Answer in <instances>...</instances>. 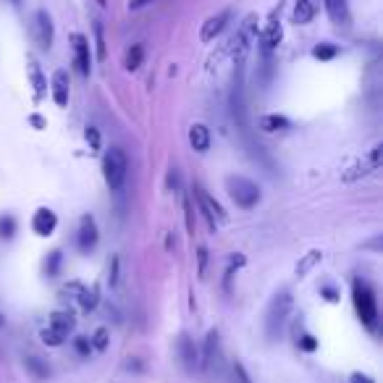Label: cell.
I'll list each match as a JSON object with an SVG mask.
<instances>
[{
  "mask_svg": "<svg viewBox=\"0 0 383 383\" xmlns=\"http://www.w3.org/2000/svg\"><path fill=\"white\" fill-rule=\"evenodd\" d=\"M95 37H97V58L103 61L106 58V42H103V24L100 21L95 24Z\"/></svg>",
  "mask_w": 383,
  "mask_h": 383,
  "instance_id": "31",
  "label": "cell"
},
{
  "mask_svg": "<svg viewBox=\"0 0 383 383\" xmlns=\"http://www.w3.org/2000/svg\"><path fill=\"white\" fill-rule=\"evenodd\" d=\"M150 3H155V0H132L129 8H132V11H139V8H145V6H150Z\"/></svg>",
  "mask_w": 383,
  "mask_h": 383,
  "instance_id": "39",
  "label": "cell"
},
{
  "mask_svg": "<svg viewBox=\"0 0 383 383\" xmlns=\"http://www.w3.org/2000/svg\"><path fill=\"white\" fill-rule=\"evenodd\" d=\"M142 61H145V48L142 45H132L126 55H124V68L126 71H137V68L142 66Z\"/></svg>",
  "mask_w": 383,
  "mask_h": 383,
  "instance_id": "22",
  "label": "cell"
},
{
  "mask_svg": "<svg viewBox=\"0 0 383 383\" xmlns=\"http://www.w3.org/2000/svg\"><path fill=\"white\" fill-rule=\"evenodd\" d=\"M77 244H79L81 252L95 250L97 244V224H95L92 215H81L79 221V237H77Z\"/></svg>",
  "mask_w": 383,
  "mask_h": 383,
  "instance_id": "12",
  "label": "cell"
},
{
  "mask_svg": "<svg viewBox=\"0 0 383 383\" xmlns=\"http://www.w3.org/2000/svg\"><path fill=\"white\" fill-rule=\"evenodd\" d=\"M352 383H375L370 375H365V373H352Z\"/></svg>",
  "mask_w": 383,
  "mask_h": 383,
  "instance_id": "38",
  "label": "cell"
},
{
  "mask_svg": "<svg viewBox=\"0 0 383 383\" xmlns=\"http://www.w3.org/2000/svg\"><path fill=\"white\" fill-rule=\"evenodd\" d=\"M278 11L273 16H271V21H268V27L263 29V35H260V42H263V50L265 53H271L273 48H276L278 42H281V37H284V32H281V24H278Z\"/></svg>",
  "mask_w": 383,
  "mask_h": 383,
  "instance_id": "15",
  "label": "cell"
},
{
  "mask_svg": "<svg viewBox=\"0 0 383 383\" xmlns=\"http://www.w3.org/2000/svg\"><path fill=\"white\" fill-rule=\"evenodd\" d=\"M95 304H97V289L81 291V310H92Z\"/></svg>",
  "mask_w": 383,
  "mask_h": 383,
  "instance_id": "30",
  "label": "cell"
},
{
  "mask_svg": "<svg viewBox=\"0 0 383 383\" xmlns=\"http://www.w3.org/2000/svg\"><path fill=\"white\" fill-rule=\"evenodd\" d=\"M381 163H383V145H375L365 158L357 160L352 168H346V171L342 173V179L344 181H357V179H362V176H370L373 171H378Z\"/></svg>",
  "mask_w": 383,
  "mask_h": 383,
  "instance_id": "7",
  "label": "cell"
},
{
  "mask_svg": "<svg viewBox=\"0 0 383 383\" xmlns=\"http://www.w3.org/2000/svg\"><path fill=\"white\" fill-rule=\"evenodd\" d=\"M323 3H326V11H328L333 24H339V27L349 24V3L346 0H323Z\"/></svg>",
  "mask_w": 383,
  "mask_h": 383,
  "instance_id": "17",
  "label": "cell"
},
{
  "mask_svg": "<svg viewBox=\"0 0 383 383\" xmlns=\"http://www.w3.org/2000/svg\"><path fill=\"white\" fill-rule=\"evenodd\" d=\"M74 328V315L71 313H53L50 315V326L42 331V342L48 344V346H61V344L66 342V336L71 333Z\"/></svg>",
  "mask_w": 383,
  "mask_h": 383,
  "instance_id": "6",
  "label": "cell"
},
{
  "mask_svg": "<svg viewBox=\"0 0 383 383\" xmlns=\"http://www.w3.org/2000/svg\"><path fill=\"white\" fill-rule=\"evenodd\" d=\"M231 378H234V383H252V378L247 375V368H244L242 362H234V365H231Z\"/></svg>",
  "mask_w": 383,
  "mask_h": 383,
  "instance_id": "27",
  "label": "cell"
},
{
  "mask_svg": "<svg viewBox=\"0 0 383 383\" xmlns=\"http://www.w3.org/2000/svg\"><path fill=\"white\" fill-rule=\"evenodd\" d=\"M126 173H129L126 153L121 147H110L103 158V176H106V184L110 186V192H119L121 186L126 184Z\"/></svg>",
  "mask_w": 383,
  "mask_h": 383,
  "instance_id": "2",
  "label": "cell"
},
{
  "mask_svg": "<svg viewBox=\"0 0 383 383\" xmlns=\"http://www.w3.org/2000/svg\"><path fill=\"white\" fill-rule=\"evenodd\" d=\"M291 126V121L286 116H278V113H265L260 116V129L268 134H276V132H286Z\"/></svg>",
  "mask_w": 383,
  "mask_h": 383,
  "instance_id": "19",
  "label": "cell"
},
{
  "mask_svg": "<svg viewBox=\"0 0 383 383\" xmlns=\"http://www.w3.org/2000/svg\"><path fill=\"white\" fill-rule=\"evenodd\" d=\"M352 302H355L357 317L368 326L370 331L378 323V302H375V291L365 278H355L352 281Z\"/></svg>",
  "mask_w": 383,
  "mask_h": 383,
  "instance_id": "1",
  "label": "cell"
},
{
  "mask_svg": "<svg viewBox=\"0 0 383 383\" xmlns=\"http://www.w3.org/2000/svg\"><path fill=\"white\" fill-rule=\"evenodd\" d=\"M74 346H77V352H79L81 357H87V355H90V349H92L90 339H84V336H79V339L74 342Z\"/></svg>",
  "mask_w": 383,
  "mask_h": 383,
  "instance_id": "34",
  "label": "cell"
},
{
  "mask_svg": "<svg viewBox=\"0 0 383 383\" xmlns=\"http://www.w3.org/2000/svg\"><path fill=\"white\" fill-rule=\"evenodd\" d=\"M11 3H19V0H11Z\"/></svg>",
  "mask_w": 383,
  "mask_h": 383,
  "instance_id": "42",
  "label": "cell"
},
{
  "mask_svg": "<svg viewBox=\"0 0 383 383\" xmlns=\"http://www.w3.org/2000/svg\"><path fill=\"white\" fill-rule=\"evenodd\" d=\"M55 226H58V215L50 208H40L35 213V218H32V231L37 237H50L55 231Z\"/></svg>",
  "mask_w": 383,
  "mask_h": 383,
  "instance_id": "13",
  "label": "cell"
},
{
  "mask_svg": "<svg viewBox=\"0 0 383 383\" xmlns=\"http://www.w3.org/2000/svg\"><path fill=\"white\" fill-rule=\"evenodd\" d=\"M323 294H326V299H328V302H336V299H339V291L333 289V286H323Z\"/></svg>",
  "mask_w": 383,
  "mask_h": 383,
  "instance_id": "37",
  "label": "cell"
},
{
  "mask_svg": "<svg viewBox=\"0 0 383 383\" xmlns=\"http://www.w3.org/2000/svg\"><path fill=\"white\" fill-rule=\"evenodd\" d=\"M58 265H61V252H50V255H48V263H45L48 276H55V273H58Z\"/></svg>",
  "mask_w": 383,
  "mask_h": 383,
  "instance_id": "29",
  "label": "cell"
},
{
  "mask_svg": "<svg viewBox=\"0 0 383 383\" xmlns=\"http://www.w3.org/2000/svg\"><path fill=\"white\" fill-rule=\"evenodd\" d=\"M231 21V11H221V14L210 16L205 24H202V29H199V40L202 42H213L221 32L226 29V24Z\"/></svg>",
  "mask_w": 383,
  "mask_h": 383,
  "instance_id": "11",
  "label": "cell"
},
{
  "mask_svg": "<svg viewBox=\"0 0 383 383\" xmlns=\"http://www.w3.org/2000/svg\"><path fill=\"white\" fill-rule=\"evenodd\" d=\"M189 145L195 153H208L210 150V129L205 124H192L189 126Z\"/></svg>",
  "mask_w": 383,
  "mask_h": 383,
  "instance_id": "14",
  "label": "cell"
},
{
  "mask_svg": "<svg viewBox=\"0 0 383 383\" xmlns=\"http://www.w3.org/2000/svg\"><path fill=\"white\" fill-rule=\"evenodd\" d=\"M84 137H87V145H90V150H92V153H97V150H100V132H97L95 126H87Z\"/></svg>",
  "mask_w": 383,
  "mask_h": 383,
  "instance_id": "28",
  "label": "cell"
},
{
  "mask_svg": "<svg viewBox=\"0 0 383 383\" xmlns=\"http://www.w3.org/2000/svg\"><path fill=\"white\" fill-rule=\"evenodd\" d=\"M313 19H315V6H313V0H297V6H294V11H291V24L302 27V24H310Z\"/></svg>",
  "mask_w": 383,
  "mask_h": 383,
  "instance_id": "18",
  "label": "cell"
},
{
  "mask_svg": "<svg viewBox=\"0 0 383 383\" xmlns=\"http://www.w3.org/2000/svg\"><path fill=\"white\" fill-rule=\"evenodd\" d=\"M179 355H181V362H184L186 370L197 368V349H195V344L189 342L186 336L179 339Z\"/></svg>",
  "mask_w": 383,
  "mask_h": 383,
  "instance_id": "20",
  "label": "cell"
},
{
  "mask_svg": "<svg viewBox=\"0 0 383 383\" xmlns=\"http://www.w3.org/2000/svg\"><path fill=\"white\" fill-rule=\"evenodd\" d=\"M205 263H208V252L202 247V250H199V273H205Z\"/></svg>",
  "mask_w": 383,
  "mask_h": 383,
  "instance_id": "40",
  "label": "cell"
},
{
  "mask_svg": "<svg viewBox=\"0 0 383 383\" xmlns=\"http://www.w3.org/2000/svg\"><path fill=\"white\" fill-rule=\"evenodd\" d=\"M29 79H32V87H35V100H42V95H45V77H42L40 71V63L35 61V58H29Z\"/></svg>",
  "mask_w": 383,
  "mask_h": 383,
  "instance_id": "21",
  "label": "cell"
},
{
  "mask_svg": "<svg viewBox=\"0 0 383 383\" xmlns=\"http://www.w3.org/2000/svg\"><path fill=\"white\" fill-rule=\"evenodd\" d=\"M35 37H37V45L42 50H50V45H53V21H50V14L42 11V8L35 14Z\"/></svg>",
  "mask_w": 383,
  "mask_h": 383,
  "instance_id": "10",
  "label": "cell"
},
{
  "mask_svg": "<svg viewBox=\"0 0 383 383\" xmlns=\"http://www.w3.org/2000/svg\"><path fill=\"white\" fill-rule=\"evenodd\" d=\"M297 344H299V349H304V352H315L317 349L315 336H310V333H304L302 339H297Z\"/></svg>",
  "mask_w": 383,
  "mask_h": 383,
  "instance_id": "32",
  "label": "cell"
},
{
  "mask_svg": "<svg viewBox=\"0 0 383 383\" xmlns=\"http://www.w3.org/2000/svg\"><path fill=\"white\" fill-rule=\"evenodd\" d=\"M320 260H323V252H320V250H310L302 257V260L297 263V276L304 278L307 273H310V271H313V268H315L317 263H320Z\"/></svg>",
  "mask_w": 383,
  "mask_h": 383,
  "instance_id": "23",
  "label": "cell"
},
{
  "mask_svg": "<svg viewBox=\"0 0 383 383\" xmlns=\"http://www.w3.org/2000/svg\"><path fill=\"white\" fill-rule=\"evenodd\" d=\"M95 346H97V349H106L108 346V331L106 328H100L97 333H95Z\"/></svg>",
  "mask_w": 383,
  "mask_h": 383,
  "instance_id": "36",
  "label": "cell"
},
{
  "mask_svg": "<svg viewBox=\"0 0 383 383\" xmlns=\"http://www.w3.org/2000/svg\"><path fill=\"white\" fill-rule=\"evenodd\" d=\"M184 218H186V228L195 231V213H192V199L184 197Z\"/></svg>",
  "mask_w": 383,
  "mask_h": 383,
  "instance_id": "33",
  "label": "cell"
},
{
  "mask_svg": "<svg viewBox=\"0 0 383 383\" xmlns=\"http://www.w3.org/2000/svg\"><path fill=\"white\" fill-rule=\"evenodd\" d=\"M215 349H218V333H215V331H210V333H208V342H205V360H202L205 365H210L213 352H215Z\"/></svg>",
  "mask_w": 383,
  "mask_h": 383,
  "instance_id": "26",
  "label": "cell"
},
{
  "mask_svg": "<svg viewBox=\"0 0 383 383\" xmlns=\"http://www.w3.org/2000/svg\"><path fill=\"white\" fill-rule=\"evenodd\" d=\"M71 40H74V61H77V68H79L81 77L87 79V77H90V71H92V53H90V40H87L84 35H74Z\"/></svg>",
  "mask_w": 383,
  "mask_h": 383,
  "instance_id": "9",
  "label": "cell"
},
{
  "mask_svg": "<svg viewBox=\"0 0 383 383\" xmlns=\"http://www.w3.org/2000/svg\"><path fill=\"white\" fill-rule=\"evenodd\" d=\"M313 55L320 58V61H331V58H336V55H339V48H336L333 42H320V45H315Z\"/></svg>",
  "mask_w": 383,
  "mask_h": 383,
  "instance_id": "24",
  "label": "cell"
},
{
  "mask_svg": "<svg viewBox=\"0 0 383 383\" xmlns=\"http://www.w3.org/2000/svg\"><path fill=\"white\" fill-rule=\"evenodd\" d=\"M27 365H29V368H32V370H35V373H37L40 378H48V375H50V370H48V368H42V365H40V362H37V360H35V357H29V360H27Z\"/></svg>",
  "mask_w": 383,
  "mask_h": 383,
  "instance_id": "35",
  "label": "cell"
},
{
  "mask_svg": "<svg viewBox=\"0 0 383 383\" xmlns=\"http://www.w3.org/2000/svg\"><path fill=\"white\" fill-rule=\"evenodd\" d=\"M16 234V221L11 215H0V237L11 239Z\"/></svg>",
  "mask_w": 383,
  "mask_h": 383,
  "instance_id": "25",
  "label": "cell"
},
{
  "mask_svg": "<svg viewBox=\"0 0 383 383\" xmlns=\"http://www.w3.org/2000/svg\"><path fill=\"white\" fill-rule=\"evenodd\" d=\"M226 189H228V197L234 199V205L242 210H250L260 202V186L247 176H228Z\"/></svg>",
  "mask_w": 383,
  "mask_h": 383,
  "instance_id": "3",
  "label": "cell"
},
{
  "mask_svg": "<svg viewBox=\"0 0 383 383\" xmlns=\"http://www.w3.org/2000/svg\"><path fill=\"white\" fill-rule=\"evenodd\" d=\"M68 74L63 68H58L53 74V100L58 108H66L68 106Z\"/></svg>",
  "mask_w": 383,
  "mask_h": 383,
  "instance_id": "16",
  "label": "cell"
},
{
  "mask_svg": "<svg viewBox=\"0 0 383 383\" xmlns=\"http://www.w3.org/2000/svg\"><path fill=\"white\" fill-rule=\"evenodd\" d=\"M195 197H197V202H199V210H202V215L208 218V226H210L213 231H218V226L224 224L226 221V215H224V208L215 202V199L205 192V189H195Z\"/></svg>",
  "mask_w": 383,
  "mask_h": 383,
  "instance_id": "8",
  "label": "cell"
},
{
  "mask_svg": "<svg viewBox=\"0 0 383 383\" xmlns=\"http://www.w3.org/2000/svg\"><path fill=\"white\" fill-rule=\"evenodd\" d=\"M257 16H247L244 19V24H242V29H239L237 35L231 37V55H234V63L237 66H242L244 63V58H247V53H250V45L252 40H255V29H257Z\"/></svg>",
  "mask_w": 383,
  "mask_h": 383,
  "instance_id": "5",
  "label": "cell"
},
{
  "mask_svg": "<svg viewBox=\"0 0 383 383\" xmlns=\"http://www.w3.org/2000/svg\"><path fill=\"white\" fill-rule=\"evenodd\" d=\"M3 323H6V320H3V315H0V328H3Z\"/></svg>",
  "mask_w": 383,
  "mask_h": 383,
  "instance_id": "41",
  "label": "cell"
},
{
  "mask_svg": "<svg viewBox=\"0 0 383 383\" xmlns=\"http://www.w3.org/2000/svg\"><path fill=\"white\" fill-rule=\"evenodd\" d=\"M291 304H294V299H291L289 291H281V294H276L271 299L268 313H265V333L271 339H276L278 333H281V328H284V323H286V317L291 313Z\"/></svg>",
  "mask_w": 383,
  "mask_h": 383,
  "instance_id": "4",
  "label": "cell"
}]
</instances>
